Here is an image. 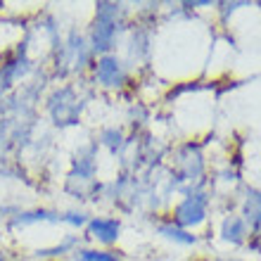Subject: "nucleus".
<instances>
[{
  "label": "nucleus",
  "mask_w": 261,
  "mask_h": 261,
  "mask_svg": "<svg viewBox=\"0 0 261 261\" xmlns=\"http://www.w3.org/2000/svg\"><path fill=\"white\" fill-rule=\"evenodd\" d=\"M71 245H74V238H69L64 245H57V247H53V249H38V256H60V254H64Z\"/></svg>",
  "instance_id": "ddd939ff"
},
{
  "label": "nucleus",
  "mask_w": 261,
  "mask_h": 261,
  "mask_svg": "<svg viewBox=\"0 0 261 261\" xmlns=\"http://www.w3.org/2000/svg\"><path fill=\"white\" fill-rule=\"evenodd\" d=\"M159 233L164 235L166 240H173V242H180V245H195V235H190L188 230H183V228L178 226H171V223H162L159 226Z\"/></svg>",
  "instance_id": "6e6552de"
},
{
  "label": "nucleus",
  "mask_w": 261,
  "mask_h": 261,
  "mask_svg": "<svg viewBox=\"0 0 261 261\" xmlns=\"http://www.w3.org/2000/svg\"><path fill=\"white\" fill-rule=\"evenodd\" d=\"M206 216V199L204 195H190L176 206V221L178 226L190 228V226H199Z\"/></svg>",
  "instance_id": "7ed1b4c3"
},
{
  "label": "nucleus",
  "mask_w": 261,
  "mask_h": 261,
  "mask_svg": "<svg viewBox=\"0 0 261 261\" xmlns=\"http://www.w3.org/2000/svg\"><path fill=\"white\" fill-rule=\"evenodd\" d=\"M88 216L83 212H69L62 216V223H69V226H74V228H81V226H88Z\"/></svg>",
  "instance_id": "9b49d317"
},
{
  "label": "nucleus",
  "mask_w": 261,
  "mask_h": 261,
  "mask_svg": "<svg viewBox=\"0 0 261 261\" xmlns=\"http://www.w3.org/2000/svg\"><path fill=\"white\" fill-rule=\"evenodd\" d=\"M90 53H93V50L86 48V41H83L81 36L71 34L67 45H64V55H67V62L64 64H69L71 69H81L83 64L90 60Z\"/></svg>",
  "instance_id": "39448f33"
},
{
  "label": "nucleus",
  "mask_w": 261,
  "mask_h": 261,
  "mask_svg": "<svg viewBox=\"0 0 261 261\" xmlns=\"http://www.w3.org/2000/svg\"><path fill=\"white\" fill-rule=\"evenodd\" d=\"M245 219L249 226H259L261 223V193H252L245 202Z\"/></svg>",
  "instance_id": "9d476101"
},
{
  "label": "nucleus",
  "mask_w": 261,
  "mask_h": 261,
  "mask_svg": "<svg viewBox=\"0 0 261 261\" xmlns=\"http://www.w3.org/2000/svg\"><path fill=\"white\" fill-rule=\"evenodd\" d=\"M43 221H48V223H60L62 216H57V214H53V212H45V209L21 212L12 219V226H31V223H43Z\"/></svg>",
  "instance_id": "423d86ee"
},
{
  "label": "nucleus",
  "mask_w": 261,
  "mask_h": 261,
  "mask_svg": "<svg viewBox=\"0 0 261 261\" xmlns=\"http://www.w3.org/2000/svg\"><path fill=\"white\" fill-rule=\"evenodd\" d=\"M121 233V223L117 219H90L88 221V235L93 240L102 242V245H114Z\"/></svg>",
  "instance_id": "20e7f679"
},
{
  "label": "nucleus",
  "mask_w": 261,
  "mask_h": 261,
  "mask_svg": "<svg viewBox=\"0 0 261 261\" xmlns=\"http://www.w3.org/2000/svg\"><path fill=\"white\" fill-rule=\"evenodd\" d=\"M223 240L228 242H242L245 240V221L238 216L223 221Z\"/></svg>",
  "instance_id": "0eeeda50"
},
{
  "label": "nucleus",
  "mask_w": 261,
  "mask_h": 261,
  "mask_svg": "<svg viewBox=\"0 0 261 261\" xmlns=\"http://www.w3.org/2000/svg\"><path fill=\"white\" fill-rule=\"evenodd\" d=\"M74 259L76 261H121L114 252H107V249H76Z\"/></svg>",
  "instance_id": "1a4fd4ad"
},
{
  "label": "nucleus",
  "mask_w": 261,
  "mask_h": 261,
  "mask_svg": "<svg viewBox=\"0 0 261 261\" xmlns=\"http://www.w3.org/2000/svg\"><path fill=\"white\" fill-rule=\"evenodd\" d=\"M0 261H5V256H3V254H0Z\"/></svg>",
  "instance_id": "4468645a"
},
{
  "label": "nucleus",
  "mask_w": 261,
  "mask_h": 261,
  "mask_svg": "<svg viewBox=\"0 0 261 261\" xmlns=\"http://www.w3.org/2000/svg\"><path fill=\"white\" fill-rule=\"evenodd\" d=\"M95 79L105 88H119L126 81L124 64L119 62V57L114 55H102L95 62Z\"/></svg>",
  "instance_id": "f03ea898"
},
{
  "label": "nucleus",
  "mask_w": 261,
  "mask_h": 261,
  "mask_svg": "<svg viewBox=\"0 0 261 261\" xmlns=\"http://www.w3.org/2000/svg\"><path fill=\"white\" fill-rule=\"evenodd\" d=\"M102 143L110 147V150H117L119 145H121V133L117 128H107L102 133Z\"/></svg>",
  "instance_id": "f8f14e48"
},
{
  "label": "nucleus",
  "mask_w": 261,
  "mask_h": 261,
  "mask_svg": "<svg viewBox=\"0 0 261 261\" xmlns=\"http://www.w3.org/2000/svg\"><path fill=\"white\" fill-rule=\"evenodd\" d=\"M117 3H97L95 5V21L90 31V50L102 55H110V48L114 45L117 36V17H119Z\"/></svg>",
  "instance_id": "f257e3e1"
}]
</instances>
